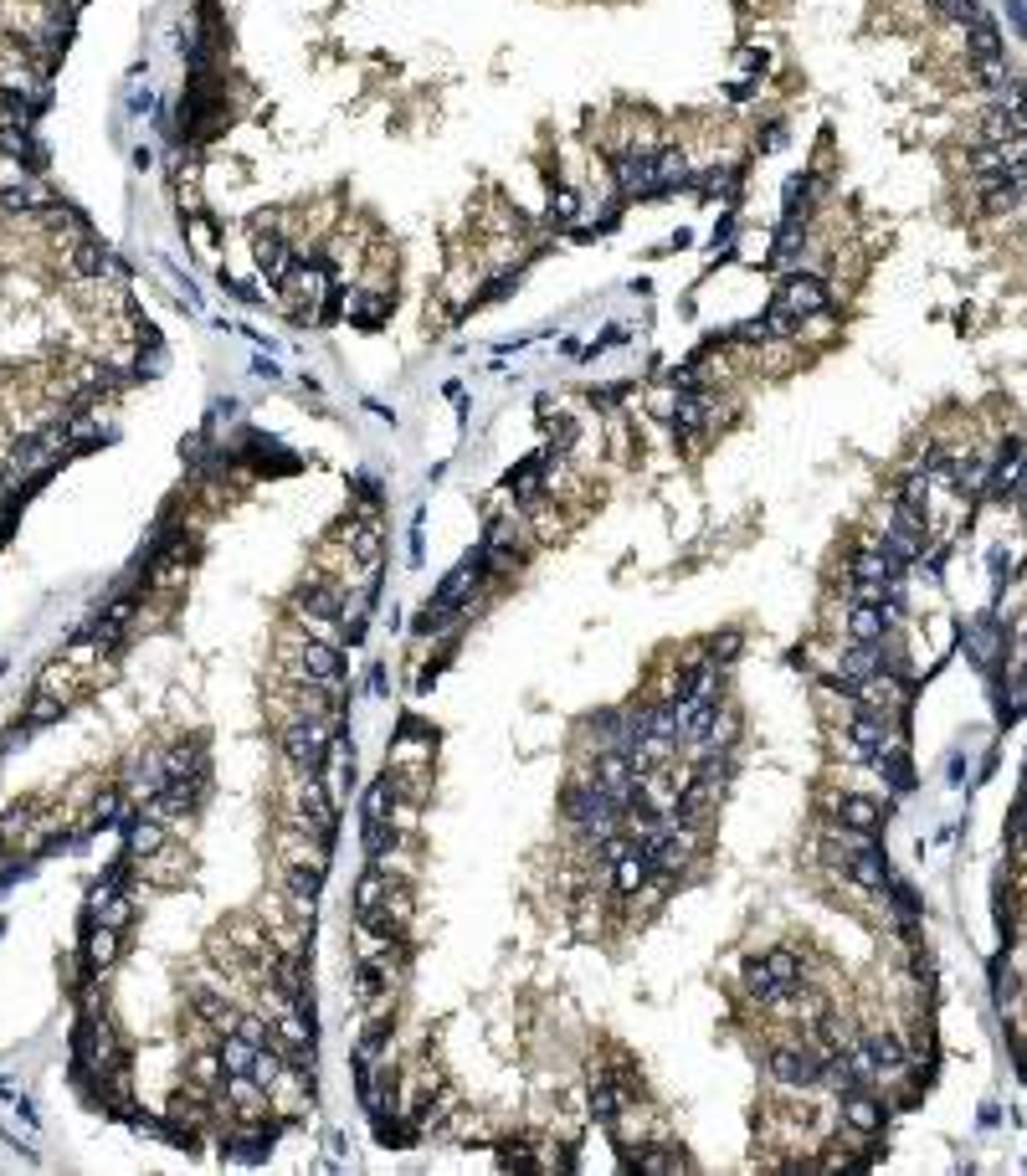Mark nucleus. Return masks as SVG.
Returning a JSON list of instances; mask_svg holds the SVG:
<instances>
[{
    "mask_svg": "<svg viewBox=\"0 0 1027 1176\" xmlns=\"http://www.w3.org/2000/svg\"><path fill=\"white\" fill-rule=\"evenodd\" d=\"M611 175H617L622 200H652V196H668V190L694 185V170H688V160L678 155V149H652V145L622 149Z\"/></svg>",
    "mask_w": 1027,
    "mask_h": 1176,
    "instance_id": "nucleus-1",
    "label": "nucleus"
},
{
    "mask_svg": "<svg viewBox=\"0 0 1027 1176\" xmlns=\"http://www.w3.org/2000/svg\"><path fill=\"white\" fill-rule=\"evenodd\" d=\"M277 745H283V755L303 771V776H319L324 761H329V750H334V740H329V730H324V720H299V724H288Z\"/></svg>",
    "mask_w": 1027,
    "mask_h": 1176,
    "instance_id": "nucleus-2",
    "label": "nucleus"
},
{
    "mask_svg": "<svg viewBox=\"0 0 1027 1176\" xmlns=\"http://www.w3.org/2000/svg\"><path fill=\"white\" fill-rule=\"evenodd\" d=\"M293 673H299V684H309V688H340L344 658H340V647H334V643L309 637V643L293 647Z\"/></svg>",
    "mask_w": 1027,
    "mask_h": 1176,
    "instance_id": "nucleus-3",
    "label": "nucleus"
},
{
    "mask_svg": "<svg viewBox=\"0 0 1027 1176\" xmlns=\"http://www.w3.org/2000/svg\"><path fill=\"white\" fill-rule=\"evenodd\" d=\"M853 704H858V714H873V720H884V724H889L899 709H905V684H899V673L879 668L873 678L853 684Z\"/></svg>",
    "mask_w": 1027,
    "mask_h": 1176,
    "instance_id": "nucleus-4",
    "label": "nucleus"
},
{
    "mask_svg": "<svg viewBox=\"0 0 1027 1176\" xmlns=\"http://www.w3.org/2000/svg\"><path fill=\"white\" fill-rule=\"evenodd\" d=\"M832 303V288L817 278V273H791V278L776 288V309H786L796 324L812 319V313H822Z\"/></svg>",
    "mask_w": 1027,
    "mask_h": 1176,
    "instance_id": "nucleus-5",
    "label": "nucleus"
},
{
    "mask_svg": "<svg viewBox=\"0 0 1027 1176\" xmlns=\"http://www.w3.org/2000/svg\"><path fill=\"white\" fill-rule=\"evenodd\" d=\"M771 1079L786 1089L822 1084V1054H812V1048H781V1054H771Z\"/></svg>",
    "mask_w": 1027,
    "mask_h": 1176,
    "instance_id": "nucleus-6",
    "label": "nucleus"
},
{
    "mask_svg": "<svg viewBox=\"0 0 1027 1176\" xmlns=\"http://www.w3.org/2000/svg\"><path fill=\"white\" fill-rule=\"evenodd\" d=\"M386 807H391V776H380V781H370V791H365V853L370 858L386 853V827H391Z\"/></svg>",
    "mask_w": 1027,
    "mask_h": 1176,
    "instance_id": "nucleus-7",
    "label": "nucleus"
},
{
    "mask_svg": "<svg viewBox=\"0 0 1027 1176\" xmlns=\"http://www.w3.org/2000/svg\"><path fill=\"white\" fill-rule=\"evenodd\" d=\"M848 750L858 755V761H884L889 750H894V735H889L884 720H873V714H858V720L848 724Z\"/></svg>",
    "mask_w": 1027,
    "mask_h": 1176,
    "instance_id": "nucleus-8",
    "label": "nucleus"
},
{
    "mask_svg": "<svg viewBox=\"0 0 1027 1176\" xmlns=\"http://www.w3.org/2000/svg\"><path fill=\"white\" fill-rule=\"evenodd\" d=\"M1002 647H1007V633H1002V621H996L992 611L966 621V653L976 658V668H992L996 658H1002Z\"/></svg>",
    "mask_w": 1027,
    "mask_h": 1176,
    "instance_id": "nucleus-9",
    "label": "nucleus"
},
{
    "mask_svg": "<svg viewBox=\"0 0 1027 1176\" xmlns=\"http://www.w3.org/2000/svg\"><path fill=\"white\" fill-rule=\"evenodd\" d=\"M899 621L889 617L884 607H868V601H853V611H848V637L853 643H884L889 633H894Z\"/></svg>",
    "mask_w": 1027,
    "mask_h": 1176,
    "instance_id": "nucleus-10",
    "label": "nucleus"
},
{
    "mask_svg": "<svg viewBox=\"0 0 1027 1176\" xmlns=\"http://www.w3.org/2000/svg\"><path fill=\"white\" fill-rule=\"evenodd\" d=\"M966 52H971V67L976 62H1002V32H996V21L992 16H971V21H966Z\"/></svg>",
    "mask_w": 1027,
    "mask_h": 1176,
    "instance_id": "nucleus-11",
    "label": "nucleus"
},
{
    "mask_svg": "<svg viewBox=\"0 0 1027 1176\" xmlns=\"http://www.w3.org/2000/svg\"><path fill=\"white\" fill-rule=\"evenodd\" d=\"M879 668H884V653H879V643H853L848 653H842L838 678H832V684L853 688V684H863V678H873Z\"/></svg>",
    "mask_w": 1027,
    "mask_h": 1176,
    "instance_id": "nucleus-12",
    "label": "nucleus"
},
{
    "mask_svg": "<svg viewBox=\"0 0 1027 1176\" xmlns=\"http://www.w3.org/2000/svg\"><path fill=\"white\" fill-rule=\"evenodd\" d=\"M252 257H257V267H263L267 283H288V273L299 267V262H293V247H288L283 236H257Z\"/></svg>",
    "mask_w": 1027,
    "mask_h": 1176,
    "instance_id": "nucleus-13",
    "label": "nucleus"
},
{
    "mask_svg": "<svg viewBox=\"0 0 1027 1176\" xmlns=\"http://www.w3.org/2000/svg\"><path fill=\"white\" fill-rule=\"evenodd\" d=\"M842 1099V1125H853L858 1135H873L879 1125H884V1105L873 1094H863V1089H853V1094H838Z\"/></svg>",
    "mask_w": 1027,
    "mask_h": 1176,
    "instance_id": "nucleus-14",
    "label": "nucleus"
},
{
    "mask_svg": "<svg viewBox=\"0 0 1027 1176\" xmlns=\"http://www.w3.org/2000/svg\"><path fill=\"white\" fill-rule=\"evenodd\" d=\"M745 997H755L761 1007H776V1002L791 997V987H781V981H776V971L765 965V955H761V961L745 965Z\"/></svg>",
    "mask_w": 1027,
    "mask_h": 1176,
    "instance_id": "nucleus-15",
    "label": "nucleus"
},
{
    "mask_svg": "<svg viewBox=\"0 0 1027 1176\" xmlns=\"http://www.w3.org/2000/svg\"><path fill=\"white\" fill-rule=\"evenodd\" d=\"M858 1048L868 1054L873 1074H899V1068H905V1048H899V1038H894V1032H868V1038H863Z\"/></svg>",
    "mask_w": 1027,
    "mask_h": 1176,
    "instance_id": "nucleus-16",
    "label": "nucleus"
},
{
    "mask_svg": "<svg viewBox=\"0 0 1027 1176\" xmlns=\"http://www.w3.org/2000/svg\"><path fill=\"white\" fill-rule=\"evenodd\" d=\"M838 817H842V827H853V833H879L884 827V812H879V801H868V797H842L838 801Z\"/></svg>",
    "mask_w": 1027,
    "mask_h": 1176,
    "instance_id": "nucleus-17",
    "label": "nucleus"
},
{
    "mask_svg": "<svg viewBox=\"0 0 1027 1176\" xmlns=\"http://www.w3.org/2000/svg\"><path fill=\"white\" fill-rule=\"evenodd\" d=\"M350 550H354V560H360L365 570H376L380 566V530L370 519H354L350 524Z\"/></svg>",
    "mask_w": 1027,
    "mask_h": 1176,
    "instance_id": "nucleus-18",
    "label": "nucleus"
},
{
    "mask_svg": "<svg viewBox=\"0 0 1027 1176\" xmlns=\"http://www.w3.org/2000/svg\"><path fill=\"white\" fill-rule=\"evenodd\" d=\"M113 955H119V930L113 925H88V965H113Z\"/></svg>",
    "mask_w": 1027,
    "mask_h": 1176,
    "instance_id": "nucleus-19",
    "label": "nucleus"
},
{
    "mask_svg": "<svg viewBox=\"0 0 1027 1176\" xmlns=\"http://www.w3.org/2000/svg\"><path fill=\"white\" fill-rule=\"evenodd\" d=\"M765 965L776 971V981H781V987H791V991H796V981H802V961H796V951L776 945V951H765Z\"/></svg>",
    "mask_w": 1027,
    "mask_h": 1176,
    "instance_id": "nucleus-20",
    "label": "nucleus"
},
{
    "mask_svg": "<svg viewBox=\"0 0 1027 1176\" xmlns=\"http://www.w3.org/2000/svg\"><path fill=\"white\" fill-rule=\"evenodd\" d=\"M57 714H62V699H57V694H36L32 699V709H26V720H21V730H36V724H52Z\"/></svg>",
    "mask_w": 1027,
    "mask_h": 1176,
    "instance_id": "nucleus-21",
    "label": "nucleus"
},
{
    "mask_svg": "<svg viewBox=\"0 0 1027 1176\" xmlns=\"http://www.w3.org/2000/svg\"><path fill=\"white\" fill-rule=\"evenodd\" d=\"M160 822H149V817H139V822H129V853H155L160 848Z\"/></svg>",
    "mask_w": 1027,
    "mask_h": 1176,
    "instance_id": "nucleus-22",
    "label": "nucleus"
},
{
    "mask_svg": "<svg viewBox=\"0 0 1027 1176\" xmlns=\"http://www.w3.org/2000/svg\"><path fill=\"white\" fill-rule=\"evenodd\" d=\"M550 216H555L560 226H571L575 216H581V200H575L571 190H555V196H550Z\"/></svg>",
    "mask_w": 1027,
    "mask_h": 1176,
    "instance_id": "nucleus-23",
    "label": "nucleus"
},
{
    "mask_svg": "<svg viewBox=\"0 0 1027 1176\" xmlns=\"http://www.w3.org/2000/svg\"><path fill=\"white\" fill-rule=\"evenodd\" d=\"M637 1166L642 1171H684V1156H637Z\"/></svg>",
    "mask_w": 1027,
    "mask_h": 1176,
    "instance_id": "nucleus-24",
    "label": "nucleus"
},
{
    "mask_svg": "<svg viewBox=\"0 0 1027 1176\" xmlns=\"http://www.w3.org/2000/svg\"><path fill=\"white\" fill-rule=\"evenodd\" d=\"M1007 504H1017V509L1027 514V463H1022V473H1017V483H1012V493H1007Z\"/></svg>",
    "mask_w": 1027,
    "mask_h": 1176,
    "instance_id": "nucleus-25",
    "label": "nucleus"
},
{
    "mask_svg": "<svg viewBox=\"0 0 1027 1176\" xmlns=\"http://www.w3.org/2000/svg\"><path fill=\"white\" fill-rule=\"evenodd\" d=\"M1007 16H1012L1017 36H1027V6H1022V0H1007Z\"/></svg>",
    "mask_w": 1027,
    "mask_h": 1176,
    "instance_id": "nucleus-26",
    "label": "nucleus"
}]
</instances>
